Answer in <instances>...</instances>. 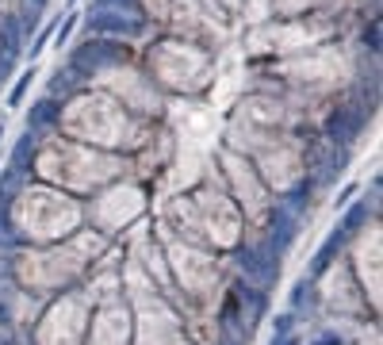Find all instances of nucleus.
Instances as JSON below:
<instances>
[{"label":"nucleus","mask_w":383,"mask_h":345,"mask_svg":"<svg viewBox=\"0 0 383 345\" xmlns=\"http://www.w3.org/2000/svg\"><path fill=\"white\" fill-rule=\"evenodd\" d=\"M142 27L138 19H119V16H100L96 19V31H123V35H134Z\"/></svg>","instance_id":"1"},{"label":"nucleus","mask_w":383,"mask_h":345,"mask_svg":"<svg viewBox=\"0 0 383 345\" xmlns=\"http://www.w3.org/2000/svg\"><path fill=\"white\" fill-rule=\"evenodd\" d=\"M16 23H4L0 27V66H8L12 58H16Z\"/></svg>","instance_id":"2"},{"label":"nucleus","mask_w":383,"mask_h":345,"mask_svg":"<svg viewBox=\"0 0 383 345\" xmlns=\"http://www.w3.org/2000/svg\"><path fill=\"white\" fill-rule=\"evenodd\" d=\"M54 115H57V112H54V100H42V104L31 112V127H47Z\"/></svg>","instance_id":"3"}]
</instances>
